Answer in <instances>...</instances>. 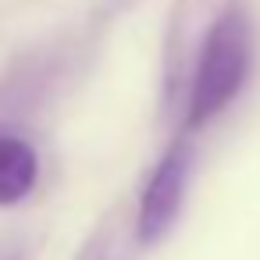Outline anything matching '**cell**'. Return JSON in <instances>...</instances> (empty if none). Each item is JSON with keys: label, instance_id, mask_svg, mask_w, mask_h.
<instances>
[{"label": "cell", "instance_id": "obj_1", "mask_svg": "<svg viewBox=\"0 0 260 260\" xmlns=\"http://www.w3.org/2000/svg\"><path fill=\"white\" fill-rule=\"evenodd\" d=\"M249 25L239 11H228L224 18L214 22L200 64H196V79H192V93H189V125L200 128L210 118H217L242 89L246 75H249Z\"/></svg>", "mask_w": 260, "mask_h": 260}, {"label": "cell", "instance_id": "obj_2", "mask_svg": "<svg viewBox=\"0 0 260 260\" xmlns=\"http://www.w3.org/2000/svg\"><path fill=\"white\" fill-rule=\"evenodd\" d=\"M189 168H192V153L185 143H175L160 164L153 168L143 200H139V217H136V235L139 242H160L171 224L178 221L182 200H185V185H189Z\"/></svg>", "mask_w": 260, "mask_h": 260}, {"label": "cell", "instance_id": "obj_3", "mask_svg": "<svg viewBox=\"0 0 260 260\" xmlns=\"http://www.w3.org/2000/svg\"><path fill=\"white\" fill-rule=\"evenodd\" d=\"M40 160L36 150L22 136H4L0 132V207H11L25 200L36 185Z\"/></svg>", "mask_w": 260, "mask_h": 260}, {"label": "cell", "instance_id": "obj_4", "mask_svg": "<svg viewBox=\"0 0 260 260\" xmlns=\"http://www.w3.org/2000/svg\"><path fill=\"white\" fill-rule=\"evenodd\" d=\"M0 260H25V246L15 239H4L0 242Z\"/></svg>", "mask_w": 260, "mask_h": 260}]
</instances>
